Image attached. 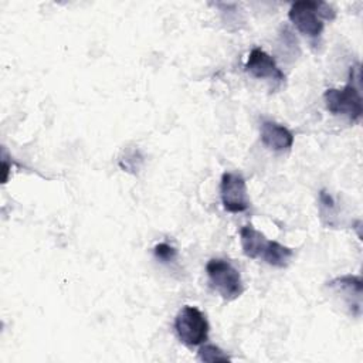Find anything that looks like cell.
<instances>
[{
  "label": "cell",
  "mask_w": 363,
  "mask_h": 363,
  "mask_svg": "<svg viewBox=\"0 0 363 363\" xmlns=\"http://www.w3.org/2000/svg\"><path fill=\"white\" fill-rule=\"evenodd\" d=\"M199 359L201 362L207 363H214V362H230V357L224 350H221L216 345H203L199 349Z\"/></svg>",
  "instance_id": "obj_11"
},
{
  "label": "cell",
  "mask_w": 363,
  "mask_h": 363,
  "mask_svg": "<svg viewBox=\"0 0 363 363\" xmlns=\"http://www.w3.org/2000/svg\"><path fill=\"white\" fill-rule=\"evenodd\" d=\"M153 252H155V257L157 259H160L162 262H172L177 257V250L174 247L169 245L167 242L156 244L153 248Z\"/></svg>",
  "instance_id": "obj_12"
},
{
  "label": "cell",
  "mask_w": 363,
  "mask_h": 363,
  "mask_svg": "<svg viewBox=\"0 0 363 363\" xmlns=\"http://www.w3.org/2000/svg\"><path fill=\"white\" fill-rule=\"evenodd\" d=\"M220 196L225 211L241 213L250 207L247 183L238 173H223L220 182Z\"/></svg>",
  "instance_id": "obj_5"
},
{
  "label": "cell",
  "mask_w": 363,
  "mask_h": 363,
  "mask_svg": "<svg viewBox=\"0 0 363 363\" xmlns=\"http://www.w3.org/2000/svg\"><path fill=\"white\" fill-rule=\"evenodd\" d=\"M174 329L182 343L193 347L203 345L208 339L210 326L200 309L186 305L176 315Z\"/></svg>",
  "instance_id": "obj_4"
},
{
  "label": "cell",
  "mask_w": 363,
  "mask_h": 363,
  "mask_svg": "<svg viewBox=\"0 0 363 363\" xmlns=\"http://www.w3.org/2000/svg\"><path fill=\"white\" fill-rule=\"evenodd\" d=\"M210 285L224 301H234L244 292L238 269L223 258H211L206 265Z\"/></svg>",
  "instance_id": "obj_3"
},
{
  "label": "cell",
  "mask_w": 363,
  "mask_h": 363,
  "mask_svg": "<svg viewBox=\"0 0 363 363\" xmlns=\"http://www.w3.org/2000/svg\"><path fill=\"white\" fill-rule=\"evenodd\" d=\"M335 16V10L323 1H295L288 11V17L294 26L311 38H318L322 34V18L333 20Z\"/></svg>",
  "instance_id": "obj_2"
},
{
  "label": "cell",
  "mask_w": 363,
  "mask_h": 363,
  "mask_svg": "<svg viewBox=\"0 0 363 363\" xmlns=\"http://www.w3.org/2000/svg\"><path fill=\"white\" fill-rule=\"evenodd\" d=\"M294 257V250L279 244L278 241L268 240L265 244V248L262 250L259 258L265 261L267 264L277 267V268H285L291 262V258Z\"/></svg>",
  "instance_id": "obj_10"
},
{
  "label": "cell",
  "mask_w": 363,
  "mask_h": 363,
  "mask_svg": "<svg viewBox=\"0 0 363 363\" xmlns=\"http://www.w3.org/2000/svg\"><path fill=\"white\" fill-rule=\"evenodd\" d=\"M261 143L274 152L289 150L294 145V133L274 121H264L259 129Z\"/></svg>",
  "instance_id": "obj_8"
},
{
  "label": "cell",
  "mask_w": 363,
  "mask_h": 363,
  "mask_svg": "<svg viewBox=\"0 0 363 363\" xmlns=\"http://www.w3.org/2000/svg\"><path fill=\"white\" fill-rule=\"evenodd\" d=\"M360 71L354 77V67L350 69V81L343 88H329L323 94L326 109L333 115H345L352 122H359L363 113L360 95Z\"/></svg>",
  "instance_id": "obj_1"
},
{
  "label": "cell",
  "mask_w": 363,
  "mask_h": 363,
  "mask_svg": "<svg viewBox=\"0 0 363 363\" xmlns=\"http://www.w3.org/2000/svg\"><path fill=\"white\" fill-rule=\"evenodd\" d=\"M328 286L343 296L347 308L354 316L362 313V278L357 275H342L328 282Z\"/></svg>",
  "instance_id": "obj_7"
},
{
  "label": "cell",
  "mask_w": 363,
  "mask_h": 363,
  "mask_svg": "<svg viewBox=\"0 0 363 363\" xmlns=\"http://www.w3.org/2000/svg\"><path fill=\"white\" fill-rule=\"evenodd\" d=\"M244 68L251 77L258 79H272L277 82H284L285 79V75L278 68L275 60L258 47L251 50Z\"/></svg>",
  "instance_id": "obj_6"
},
{
  "label": "cell",
  "mask_w": 363,
  "mask_h": 363,
  "mask_svg": "<svg viewBox=\"0 0 363 363\" xmlns=\"http://www.w3.org/2000/svg\"><path fill=\"white\" fill-rule=\"evenodd\" d=\"M267 241H268L267 237L261 231L254 228V225L251 224L244 225L240 230V242H241L242 252L245 257L251 259L259 258L262 250L265 248Z\"/></svg>",
  "instance_id": "obj_9"
}]
</instances>
